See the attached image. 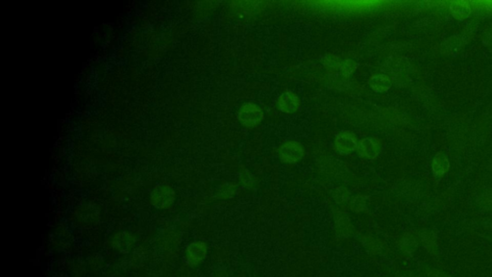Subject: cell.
Returning <instances> with one entry per match:
<instances>
[{
  "instance_id": "obj_1",
  "label": "cell",
  "mask_w": 492,
  "mask_h": 277,
  "mask_svg": "<svg viewBox=\"0 0 492 277\" xmlns=\"http://www.w3.org/2000/svg\"><path fill=\"white\" fill-rule=\"evenodd\" d=\"M175 193L168 185H158L151 193L150 201L157 209H169L173 205Z\"/></svg>"
},
{
  "instance_id": "obj_2",
  "label": "cell",
  "mask_w": 492,
  "mask_h": 277,
  "mask_svg": "<svg viewBox=\"0 0 492 277\" xmlns=\"http://www.w3.org/2000/svg\"><path fill=\"white\" fill-rule=\"evenodd\" d=\"M238 121L247 127H255L262 123L264 113L254 103H246L241 106L237 115Z\"/></svg>"
},
{
  "instance_id": "obj_3",
  "label": "cell",
  "mask_w": 492,
  "mask_h": 277,
  "mask_svg": "<svg viewBox=\"0 0 492 277\" xmlns=\"http://www.w3.org/2000/svg\"><path fill=\"white\" fill-rule=\"evenodd\" d=\"M279 155L281 160L285 163H295L304 156V148L300 143L289 141L280 147Z\"/></svg>"
},
{
  "instance_id": "obj_4",
  "label": "cell",
  "mask_w": 492,
  "mask_h": 277,
  "mask_svg": "<svg viewBox=\"0 0 492 277\" xmlns=\"http://www.w3.org/2000/svg\"><path fill=\"white\" fill-rule=\"evenodd\" d=\"M207 245L204 242L196 241L191 243L186 249V261L190 266H196L203 262L207 255Z\"/></svg>"
},
{
  "instance_id": "obj_5",
  "label": "cell",
  "mask_w": 492,
  "mask_h": 277,
  "mask_svg": "<svg viewBox=\"0 0 492 277\" xmlns=\"http://www.w3.org/2000/svg\"><path fill=\"white\" fill-rule=\"evenodd\" d=\"M382 150L381 141L377 138H365L362 139L358 144V151L360 156L373 160L375 159Z\"/></svg>"
},
{
  "instance_id": "obj_6",
  "label": "cell",
  "mask_w": 492,
  "mask_h": 277,
  "mask_svg": "<svg viewBox=\"0 0 492 277\" xmlns=\"http://www.w3.org/2000/svg\"><path fill=\"white\" fill-rule=\"evenodd\" d=\"M335 145L340 153L349 154L358 148V141L350 131H342L336 137Z\"/></svg>"
},
{
  "instance_id": "obj_7",
  "label": "cell",
  "mask_w": 492,
  "mask_h": 277,
  "mask_svg": "<svg viewBox=\"0 0 492 277\" xmlns=\"http://www.w3.org/2000/svg\"><path fill=\"white\" fill-rule=\"evenodd\" d=\"M277 104L279 109L282 112L292 114L295 113L299 110L301 106V100L296 93L292 92H285L279 96Z\"/></svg>"
},
{
  "instance_id": "obj_8",
  "label": "cell",
  "mask_w": 492,
  "mask_h": 277,
  "mask_svg": "<svg viewBox=\"0 0 492 277\" xmlns=\"http://www.w3.org/2000/svg\"><path fill=\"white\" fill-rule=\"evenodd\" d=\"M371 89L376 92H387L391 86V80L388 75L379 74L372 76L369 80Z\"/></svg>"
},
{
  "instance_id": "obj_9",
  "label": "cell",
  "mask_w": 492,
  "mask_h": 277,
  "mask_svg": "<svg viewBox=\"0 0 492 277\" xmlns=\"http://www.w3.org/2000/svg\"><path fill=\"white\" fill-rule=\"evenodd\" d=\"M113 241L114 247L121 251L129 250L130 247L133 246V240L131 239V236L127 234H123V233L117 234L116 236H114Z\"/></svg>"
},
{
  "instance_id": "obj_10",
  "label": "cell",
  "mask_w": 492,
  "mask_h": 277,
  "mask_svg": "<svg viewBox=\"0 0 492 277\" xmlns=\"http://www.w3.org/2000/svg\"><path fill=\"white\" fill-rule=\"evenodd\" d=\"M364 207V201L363 200H360V197L359 198H356L353 202V210L355 211H360L362 210Z\"/></svg>"
}]
</instances>
